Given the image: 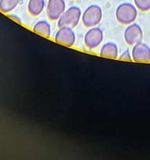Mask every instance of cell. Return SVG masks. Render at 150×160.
<instances>
[{
  "instance_id": "5b68a950",
  "label": "cell",
  "mask_w": 150,
  "mask_h": 160,
  "mask_svg": "<svg viewBox=\"0 0 150 160\" xmlns=\"http://www.w3.org/2000/svg\"><path fill=\"white\" fill-rule=\"evenodd\" d=\"M54 39L58 43L72 47L76 42V35L71 27H60L56 31Z\"/></svg>"
},
{
  "instance_id": "ba28073f",
  "label": "cell",
  "mask_w": 150,
  "mask_h": 160,
  "mask_svg": "<svg viewBox=\"0 0 150 160\" xmlns=\"http://www.w3.org/2000/svg\"><path fill=\"white\" fill-rule=\"evenodd\" d=\"M131 56H132V60L134 62H150V47L144 42H138L133 45Z\"/></svg>"
},
{
  "instance_id": "9c48e42d",
  "label": "cell",
  "mask_w": 150,
  "mask_h": 160,
  "mask_svg": "<svg viewBox=\"0 0 150 160\" xmlns=\"http://www.w3.org/2000/svg\"><path fill=\"white\" fill-rule=\"evenodd\" d=\"M99 53L104 57L116 59L119 56L118 46L114 42H107L101 47Z\"/></svg>"
},
{
  "instance_id": "4fadbf2b",
  "label": "cell",
  "mask_w": 150,
  "mask_h": 160,
  "mask_svg": "<svg viewBox=\"0 0 150 160\" xmlns=\"http://www.w3.org/2000/svg\"><path fill=\"white\" fill-rule=\"evenodd\" d=\"M134 6L142 12L150 10V0H134Z\"/></svg>"
},
{
  "instance_id": "9a60e30c",
  "label": "cell",
  "mask_w": 150,
  "mask_h": 160,
  "mask_svg": "<svg viewBox=\"0 0 150 160\" xmlns=\"http://www.w3.org/2000/svg\"><path fill=\"white\" fill-rule=\"evenodd\" d=\"M10 17H11V18L13 19V20H16V21L19 22V23H21V20H20V17H19L18 16H16V15H11Z\"/></svg>"
},
{
  "instance_id": "8fae6325",
  "label": "cell",
  "mask_w": 150,
  "mask_h": 160,
  "mask_svg": "<svg viewBox=\"0 0 150 160\" xmlns=\"http://www.w3.org/2000/svg\"><path fill=\"white\" fill-rule=\"evenodd\" d=\"M33 31L36 34H38L44 37L49 38L51 36V25L46 20H39L33 27Z\"/></svg>"
},
{
  "instance_id": "5bb4252c",
  "label": "cell",
  "mask_w": 150,
  "mask_h": 160,
  "mask_svg": "<svg viewBox=\"0 0 150 160\" xmlns=\"http://www.w3.org/2000/svg\"><path fill=\"white\" fill-rule=\"evenodd\" d=\"M119 59H122V60L126 61H131L132 60V56H131V52H130L129 49H126L120 54L119 56Z\"/></svg>"
},
{
  "instance_id": "7c38bea8",
  "label": "cell",
  "mask_w": 150,
  "mask_h": 160,
  "mask_svg": "<svg viewBox=\"0 0 150 160\" xmlns=\"http://www.w3.org/2000/svg\"><path fill=\"white\" fill-rule=\"evenodd\" d=\"M20 0H0V11L9 13L20 4Z\"/></svg>"
},
{
  "instance_id": "3957f363",
  "label": "cell",
  "mask_w": 150,
  "mask_h": 160,
  "mask_svg": "<svg viewBox=\"0 0 150 160\" xmlns=\"http://www.w3.org/2000/svg\"><path fill=\"white\" fill-rule=\"evenodd\" d=\"M81 10L78 6H73L66 9L65 12L59 17L58 21V27H74L78 26L81 19Z\"/></svg>"
},
{
  "instance_id": "6da1fadb",
  "label": "cell",
  "mask_w": 150,
  "mask_h": 160,
  "mask_svg": "<svg viewBox=\"0 0 150 160\" xmlns=\"http://www.w3.org/2000/svg\"><path fill=\"white\" fill-rule=\"evenodd\" d=\"M138 17V9L134 5L124 2L119 5L116 9V18L117 21L123 25L134 23Z\"/></svg>"
},
{
  "instance_id": "277c9868",
  "label": "cell",
  "mask_w": 150,
  "mask_h": 160,
  "mask_svg": "<svg viewBox=\"0 0 150 160\" xmlns=\"http://www.w3.org/2000/svg\"><path fill=\"white\" fill-rule=\"evenodd\" d=\"M104 39L103 31L98 27H92L88 30L84 37V42L88 49H95L98 48Z\"/></svg>"
},
{
  "instance_id": "7a4b0ae2",
  "label": "cell",
  "mask_w": 150,
  "mask_h": 160,
  "mask_svg": "<svg viewBox=\"0 0 150 160\" xmlns=\"http://www.w3.org/2000/svg\"><path fill=\"white\" fill-rule=\"evenodd\" d=\"M102 19V10L99 6L93 4L85 9L81 16L82 23L86 28L95 27L101 22Z\"/></svg>"
},
{
  "instance_id": "8992f818",
  "label": "cell",
  "mask_w": 150,
  "mask_h": 160,
  "mask_svg": "<svg viewBox=\"0 0 150 160\" xmlns=\"http://www.w3.org/2000/svg\"><path fill=\"white\" fill-rule=\"evenodd\" d=\"M65 10V0H48L46 4V14L50 20H58Z\"/></svg>"
},
{
  "instance_id": "52a82bcc",
  "label": "cell",
  "mask_w": 150,
  "mask_h": 160,
  "mask_svg": "<svg viewBox=\"0 0 150 160\" xmlns=\"http://www.w3.org/2000/svg\"><path fill=\"white\" fill-rule=\"evenodd\" d=\"M143 31L139 24L132 23L128 25L124 31V40L128 45L131 46L142 42Z\"/></svg>"
},
{
  "instance_id": "30bf717a",
  "label": "cell",
  "mask_w": 150,
  "mask_h": 160,
  "mask_svg": "<svg viewBox=\"0 0 150 160\" xmlns=\"http://www.w3.org/2000/svg\"><path fill=\"white\" fill-rule=\"evenodd\" d=\"M45 7V0H29L28 3V12L32 17H38Z\"/></svg>"
}]
</instances>
